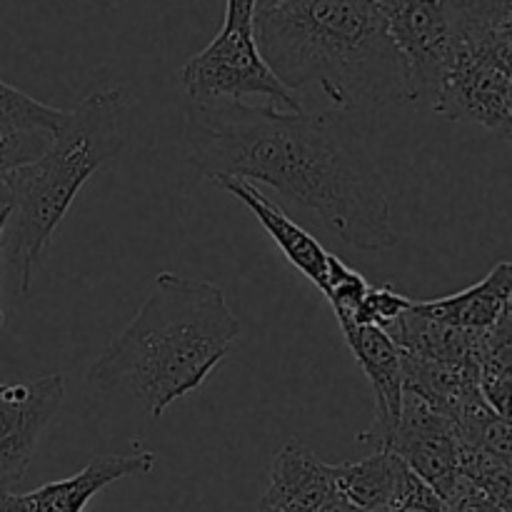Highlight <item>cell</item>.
<instances>
[{"label": "cell", "instance_id": "obj_23", "mask_svg": "<svg viewBox=\"0 0 512 512\" xmlns=\"http://www.w3.org/2000/svg\"><path fill=\"white\" fill-rule=\"evenodd\" d=\"M480 368L483 375L512 380V310L485 335Z\"/></svg>", "mask_w": 512, "mask_h": 512}, {"label": "cell", "instance_id": "obj_27", "mask_svg": "<svg viewBox=\"0 0 512 512\" xmlns=\"http://www.w3.org/2000/svg\"><path fill=\"white\" fill-rule=\"evenodd\" d=\"M480 390H483L485 403H488L500 418L512 423V380L483 375V380H480Z\"/></svg>", "mask_w": 512, "mask_h": 512}, {"label": "cell", "instance_id": "obj_10", "mask_svg": "<svg viewBox=\"0 0 512 512\" xmlns=\"http://www.w3.org/2000/svg\"><path fill=\"white\" fill-rule=\"evenodd\" d=\"M155 463V453L143 448L130 455H98L70 478L45 483L30 493H3L0 512H83L100 490L123 478L153 473Z\"/></svg>", "mask_w": 512, "mask_h": 512}, {"label": "cell", "instance_id": "obj_32", "mask_svg": "<svg viewBox=\"0 0 512 512\" xmlns=\"http://www.w3.org/2000/svg\"><path fill=\"white\" fill-rule=\"evenodd\" d=\"M258 512H278V510H273V508H265V505H260Z\"/></svg>", "mask_w": 512, "mask_h": 512}, {"label": "cell", "instance_id": "obj_5", "mask_svg": "<svg viewBox=\"0 0 512 512\" xmlns=\"http://www.w3.org/2000/svg\"><path fill=\"white\" fill-rule=\"evenodd\" d=\"M388 15L413 103H435L445 73L473 33L455 0H380Z\"/></svg>", "mask_w": 512, "mask_h": 512}, {"label": "cell", "instance_id": "obj_7", "mask_svg": "<svg viewBox=\"0 0 512 512\" xmlns=\"http://www.w3.org/2000/svg\"><path fill=\"white\" fill-rule=\"evenodd\" d=\"M65 400V378L43 375L30 383H0V495L23 480L40 435Z\"/></svg>", "mask_w": 512, "mask_h": 512}, {"label": "cell", "instance_id": "obj_28", "mask_svg": "<svg viewBox=\"0 0 512 512\" xmlns=\"http://www.w3.org/2000/svg\"><path fill=\"white\" fill-rule=\"evenodd\" d=\"M258 0H225V20H253Z\"/></svg>", "mask_w": 512, "mask_h": 512}, {"label": "cell", "instance_id": "obj_3", "mask_svg": "<svg viewBox=\"0 0 512 512\" xmlns=\"http://www.w3.org/2000/svg\"><path fill=\"white\" fill-rule=\"evenodd\" d=\"M238 335L240 320L220 285L160 273L135 318L90 365L88 383L125 393L160 418L208 380Z\"/></svg>", "mask_w": 512, "mask_h": 512}, {"label": "cell", "instance_id": "obj_29", "mask_svg": "<svg viewBox=\"0 0 512 512\" xmlns=\"http://www.w3.org/2000/svg\"><path fill=\"white\" fill-rule=\"evenodd\" d=\"M318 512H363V510H358L353 503H348L343 495H333V498H330Z\"/></svg>", "mask_w": 512, "mask_h": 512}, {"label": "cell", "instance_id": "obj_1", "mask_svg": "<svg viewBox=\"0 0 512 512\" xmlns=\"http://www.w3.org/2000/svg\"><path fill=\"white\" fill-rule=\"evenodd\" d=\"M185 145L203 175L270 185L350 248L378 253L398 243L385 175L345 113L190 100Z\"/></svg>", "mask_w": 512, "mask_h": 512}, {"label": "cell", "instance_id": "obj_21", "mask_svg": "<svg viewBox=\"0 0 512 512\" xmlns=\"http://www.w3.org/2000/svg\"><path fill=\"white\" fill-rule=\"evenodd\" d=\"M370 290L368 280L358 270L348 268L340 258L330 255L328 263V285H325V298L333 305V313L338 320L353 318L355 310L363 303L365 293Z\"/></svg>", "mask_w": 512, "mask_h": 512}, {"label": "cell", "instance_id": "obj_19", "mask_svg": "<svg viewBox=\"0 0 512 512\" xmlns=\"http://www.w3.org/2000/svg\"><path fill=\"white\" fill-rule=\"evenodd\" d=\"M65 115H68V110L50 108V105L25 95L15 85L0 80V123L3 125L58 133L60 125L65 123Z\"/></svg>", "mask_w": 512, "mask_h": 512}, {"label": "cell", "instance_id": "obj_17", "mask_svg": "<svg viewBox=\"0 0 512 512\" xmlns=\"http://www.w3.org/2000/svg\"><path fill=\"white\" fill-rule=\"evenodd\" d=\"M408 475V465L390 450H375L363 460L335 465L338 495L363 512H388Z\"/></svg>", "mask_w": 512, "mask_h": 512}, {"label": "cell", "instance_id": "obj_31", "mask_svg": "<svg viewBox=\"0 0 512 512\" xmlns=\"http://www.w3.org/2000/svg\"><path fill=\"white\" fill-rule=\"evenodd\" d=\"M500 33H503V35H508V38H512V13H510V18L505 20V25H503V28H500Z\"/></svg>", "mask_w": 512, "mask_h": 512}, {"label": "cell", "instance_id": "obj_11", "mask_svg": "<svg viewBox=\"0 0 512 512\" xmlns=\"http://www.w3.org/2000/svg\"><path fill=\"white\" fill-rule=\"evenodd\" d=\"M340 330L375 395V423L368 433L360 435V440L370 443L375 450H385L398 428L405 398L400 350L378 325L340 323Z\"/></svg>", "mask_w": 512, "mask_h": 512}, {"label": "cell", "instance_id": "obj_18", "mask_svg": "<svg viewBox=\"0 0 512 512\" xmlns=\"http://www.w3.org/2000/svg\"><path fill=\"white\" fill-rule=\"evenodd\" d=\"M460 475L488 495L495 505L512 512V465L480 450L465 448L460 453Z\"/></svg>", "mask_w": 512, "mask_h": 512}, {"label": "cell", "instance_id": "obj_15", "mask_svg": "<svg viewBox=\"0 0 512 512\" xmlns=\"http://www.w3.org/2000/svg\"><path fill=\"white\" fill-rule=\"evenodd\" d=\"M403 360V385L405 393L425 400L430 408L440 410L450 420L478 395L480 380H483V368L475 363H440V360L415 358V355L400 353Z\"/></svg>", "mask_w": 512, "mask_h": 512}, {"label": "cell", "instance_id": "obj_2", "mask_svg": "<svg viewBox=\"0 0 512 512\" xmlns=\"http://www.w3.org/2000/svg\"><path fill=\"white\" fill-rule=\"evenodd\" d=\"M253 35L290 93L315 85L338 113L410 100L380 0H258Z\"/></svg>", "mask_w": 512, "mask_h": 512}, {"label": "cell", "instance_id": "obj_13", "mask_svg": "<svg viewBox=\"0 0 512 512\" xmlns=\"http://www.w3.org/2000/svg\"><path fill=\"white\" fill-rule=\"evenodd\" d=\"M215 185L223 188L225 193L235 195V198L260 220L265 233L275 240V245H278L280 253L288 258V263L293 265L295 270H300L315 288H320L325 293L330 253L308 233V230L300 228L280 205H275L273 200L265 198V195L260 193L253 183H248V180L218 178Z\"/></svg>", "mask_w": 512, "mask_h": 512}, {"label": "cell", "instance_id": "obj_6", "mask_svg": "<svg viewBox=\"0 0 512 512\" xmlns=\"http://www.w3.org/2000/svg\"><path fill=\"white\" fill-rule=\"evenodd\" d=\"M183 88L193 103L243 100L263 95L273 108L305 110L298 95L290 93L260 55L253 35V20H223L210 45L185 63Z\"/></svg>", "mask_w": 512, "mask_h": 512}, {"label": "cell", "instance_id": "obj_16", "mask_svg": "<svg viewBox=\"0 0 512 512\" xmlns=\"http://www.w3.org/2000/svg\"><path fill=\"white\" fill-rule=\"evenodd\" d=\"M415 303V300H413ZM393 338L400 353L415 355L425 360H440V363L458 365H480L485 335L468 333V330L453 328V325L438 323L433 318H425L410 305L395 323L383 328Z\"/></svg>", "mask_w": 512, "mask_h": 512}, {"label": "cell", "instance_id": "obj_33", "mask_svg": "<svg viewBox=\"0 0 512 512\" xmlns=\"http://www.w3.org/2000/svg\"><path fill=\"white\" fill-rule=\"evenodd\" d=\"M510 113H512V80H510Z\"/></svg>", "mask_w": 512, "mask_h": 512}, {"label": "cell", "instance_id": "obj_22", "mask_svg": "<svg viewBox=\"0 0 512 512\" xmlns=\"http://www.w3.org/2000/svg\"><path fill=\"white\" fill-rule=\"evenodd\" d=\"M413 305V300L405 298L403 293L393 290L390 285H380V288H370L365 293L363 303L355 310L353 318L338 320V323H355V325H378V328H388L390 323L400 318L405 310Z\"/></svg>", "mask_w": 512, "mask_h": 512}, {"label": "cell", "instance_id": "obj_8", "mask_svg": "<svg viewBox=\"0 0 512 512\" xmlns=\"http://www.w3.org/2000/svg\"><path fill=\"white\" fill-rule=\"evenodd\" d=\"M385 450L398 455L443 500H448L463 480L460 475L463 443L453 420L410 393H405L398 428Z\"/></svg>", "mask_w": 512, "mask_h": 512}, {"label": "cell", "instance_id": "obj_20", "mask_svg": "<svg viewBox=\"0 0 512 512\" xmlns=\"http://www.w3.org/2000/svg\"><path fill=\"white\" fill-rule=\"evenodd\" d=\"M53 133L30 128H13L0 123V205L8 203V178L20 165L33 163L48 148Z\"/></svg>", "mask_w": 512, "mask_h": 512}, {"label": "cell", "instance_id": "obj_9", "mask_svg": "<svg viewBox=\"0 0 512 512\" xmlns=\"http://www.w3.org/2000/svg\"><path fill=\"white\" fill-rule=\"evenodd\" d=\"M433 108L455 123L483 125L512 140L510 78L490 65L473 45L460 50L453 60Z\"/></svg>", "mask_w": 512, "mask_h": 512}, {"label": "cell", "instance_id": "obj_24", "mask_svg": "<svg viewBox=\"0 0 512 512\" xmlns=\"http://www.w3.org/2000/svg\"><path fill=\"white\" fill-rule=\"evenodd\" d=\"M388 512H445V500L410 470L403 490H400Z\"/></svg>", "mask_w": 512, "mask_h": 512}, {"label": "cell", "instance_id": "obj_4", "mask_svg": "<svg viewBox=\"0 0 512 512\" xmlns=\"http://www.w3.org/2000/svg\"><path fill=\"white\" fill-rule=\"evenodd\" d=\"M128 110L130 95L123 85L93 90L68 110L40 158L10 173L5 260L18 278L20 295L30 293L40 255L80 188L100 165L125 150Z\"/></svg>", "mask_w": 512, "mask_h": 512}, {"label": "cell", "instance_id": "obj_14", "mask_svg": "<svg viewBox=\"0 0 512 512\" xmlns=\"http://www.w3.org/2000/svg\"><path fill=\"white\" fill-rule=\"evenodd\" d=\"M425 318L485 335L512 310V263H498L480 283L455 295L413 303Z\"/></svg>", "mask_w": 512, "mask_h": 512}, {"label": "cell", "instance_id": "obj_12", "mask_svg": "<svg viewBox=\"0 0 512 512\" xmlns=\"http://www.w3.org/2000/svg\"><path fill=\"white\" fill-rule=\"evenodd\" d=\"M333 495H338L335 465L315 458L300 440H288L273 458L260 505L278 512H318Z\"/></svg>", "mask_w": 512, "mask_h": 512}, {"label": "cell", "instance_id": "obj_25", "mask_svg": "<svg viewBox=\"0 0 512 512\" xmlns=\"http://www.w3.org/2000/svg\"><path fill=\"white\" fill-rule=\"evenodd\" d=\"M445 512H508L500 505H495L488 495L480 493L475 485H470L468 480H460L458 488L453 490L448 500H445Z\"/></svg>", "mask_w": 512, "mask_h": 512}, {"label": "cell", "instance_id": "obj_26", "mask_svg": "<svg viewBox=\"0 0 512 512\" xmlns=\"http://www.w3.org/2000/svg\"><path fill=\"white\" fill-rule=\"evenodd\" d=\"M473 48L478 50L490 65H495L500 73L508 75L512 80V38H508V35H503L498 30V33L488 35V38H483L480 43H475Z\"/></svg>", "mask_w": 512, "mask_h": 512}, {"label": "cell", "instance_id": "obj_30", "mask_svg": "<svg viewBox=\"0 0 512 512\" xmlns=\"http://www.w3.org/2000/svg\"><path fill=\"white\" fill-rule=\"evenodd\" d=\"M8 220H10V208L8 205H0V243H3V235H5V228H8ZM5 323V315L3 310H0V325Z\"/></svg>", "mask_w": 512, "mask_h": 512}]
</instances>
